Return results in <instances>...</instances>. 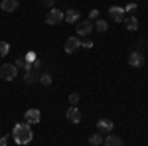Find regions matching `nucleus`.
Segmentation results:
<instances>
[{"mask_svg":"<svg viewBox=\"0 0 148 146\" xmlns=\"http://www.w3.org/2000/svg\"><path fill=\"white\" fill-rule=\"evenodd\" d=\"M109 14H111V20L113 22H125V8L123 6H111L109 8Z\"/></svg>","mask_w":148,"mask_h":146,"instance_id":"obj_6","label":"nucleus"},{"mask_svg":"<svg viewBox=\"0 0 148 146\" xmlns=\"http://www.w3.org/2000/svg\"><path fill=\"white\" fill-rule=\"evenodd\" d=\"M18 6H20L18 0H2L0 2V8L4 12H14V10H18Z\"/></svg>","mask_w":148,"mask_h":146,"instance_id":"obj_14","label":"nucleus"},{"mask_svg":"<svg viewBox=\"0 0 148 146\" xmlns=\"http://www.w3.org/2000/svg\"><path fill=\"white\" fill-rule=\"evenodd\" d=\"M103 140H105V138H103L101 132H97V134H91V136H89V144H91V146H99V144H103Z\"/></svg>","mask_w":148,"mask_h":146,"instance_id":"obj_17","label":"nucleus"},{"mask_svg":"<svg viewBox=\"0 0 148 146\" xmlns=\"http://www.w3.org/2000/svg\"><path fill=\"white\" fill-rule=\"evenodd\" d=\"M125 26H126L128 32H136V30H138V20L134 18V16H130V18H126V20H125Z\"/></svg>","mask_w":148,"mask_h":146,"instance_id":"obj_15","label":"nucleus"},{"mask_svg":"<svg viewBox=\"0 0 148 146\" xmlns=\"http://www.w3.org/2000/svg\"><path fill=\"white\" fill-rule=\"evenodd\" d=\"M113 121H109V119H101V121H97V130L101 132V134H111L113 132Z\"/></svg>","mask_w":148,"mask_h":146,"instance_id":"obj_7","label":"nucleus"},{"mask_svg":"<svg viewBox=\"0 0 148 146\" xmlns=\"http://www.w3.org/2000/svg\"><path fill=\"white\" fill-rule=\"evenodd\" d=\"M93 30H95V28H93L91 20H79V22H77V34L83 36V38H87Z\"/></svg>","mask_w":148,"mask_h":146,"instance_id":"obj_4","label":"nucleus"},{"mask_svg":"<svg viewBox=\"0 0 148 146\" xmlns=\"http://www.w3.org/2000/svg\"><path fill=\"white\" fill-rule=\"evenodd\" d=\"M40 119H42V112L38 111V109H28V111L24 112V123H28V124L40 123Z\"/></svg>","mask_w":148,"mask_h":146,"instance_id":"obj_5","label":"nucleus"},{"mask_svg":"<svg viewBox=\"0 0 148 146\" xmlns=\"http://www.w3.org/2000/svg\"><path fill=\"white\" fill-rule=\"evenodd\" d=\"M46 22L47 26H57V24L63 22V12L57 10V8H49L47 10V16H46Z\"/></svg>","mask_w":148,"mask_h":146,"instance_id":"obj_3","label":"nucleus"},{"mask_svg":"<svg viewBox=\"0 0 148 146\" xmlns=\"http://www.w3.org/2000/svg\"><path fill=\"white\" fill-rule=\"evenodd\" d=\"M6 142H8V138L6 136H0V146H6Z\"/></svg>","mask_w":148,"mask_h":146,"instance_id":"obj_26","label":"nucleus"},{"mask_svg":"<svg viewBox=\"0 0 148 146\" xmlns=\"http://www.w3.org/2000/svg\"><path fill=\"white\" fill-rule=\"evenodd\" d=\"M103 144H105V146H123V138L111 132V134H107V136H105Z\"/></svg>","mask_w":148,"mask_h":146,"instance_id":"obj_13","label":"nucleus"},{"mask_svg":"<svg viewBox=\"0 0 148 146\" xmlns=\"http://www.w3.org/2000/svg\"><path fill=\"white\" fill-rule=\"evenodd\" d=\"M63 20L67 24H77L79 22V10H75V8H69V10H65V14H63Z\"/></svg>","mask_w":148,"mask_h":146,"instance_id":"obj_11","label":"nucleus"},{"mask_svg":"<svg viewBox=\"0 0 148 146\" xmlns=\"http://www.w3.org/2000/svg\"><path fill=\"white\" fill-rule=\"evenodd\" d=\"M8 51H10V44L8 42H0V57L8 56Z\"/></svg>","mask_w":148,"mask_h":146,"instance_id":"obj_19","label":"nucleus"},{"mask_svg":"<svg viewBox=\"0 0 148 146\" xmlns=\"http://www.w3.org/2000/svg\"><path fill=\"white\" fill-rule=\"evenodd\" d=\"M57 0H44V4H46V6H49V8H53V4H56Z\"/></svg>","mask_w":148,"mask_h":146,"instance_id":"obj_25","label":"nucleus"},{"mask_svg":"<svg viewBox=\"0 0 148 146\" xmlns=\"http://www.w3.org/2000/svg\"><path fill=\"white\" fill-rule=\"evenodd\" d=\"M65 117H67L69 123H73V124L81 123V111H79V107H69L67 112H65Z\"/></svg>","mask_w":148,"mask_h":146,"instance_id":"obj_10","label":"nucleus"},{"mask_svg":"<svg viewBox=\"0 0 148 146\" xmlns=\"http://www.w3.org/2000/svg\"><path fill=\"white\" fill-rule=\"evenodd\" d=\"M97 18H99V10L95 8V10H91V12H89V20L93 22V20H97Z\"/></svg>","mask_w":148,"mask_h":146,"instance_id":"obj_23","label":"nucleus"},{"mask_svg":"<svg viewBox=\"0 0 148 146\" xmlns=\"http://www.w3.org/2000/svg\"><path fill=\"white\" fill-rule=\"evenodd\" d=\"M40 83H42L44 87H49V85H51V75H49L47 71H42V73H40Z\"/></svg>","mask_w":148,"mask_h":146,"instance_id":"obj_18","label":"nucleus"},{"mask_svg":"<svg viewBox=\"0 0 148 146\" xmlns=\"http://www.w3.org/2000/svg\"><path fill=\"white\" fill-rule=\"evenodd\" d=\"M93 28H95V30H97V32H107V30H109V24H107V20H97V22L93 24Z\"/></svg>","mask_w":148,"mask_h":146,"instance_id":"obj_16","label":"nucleus"},{"mask_svg":"<svg viewBox=\"0 0 148 146\" xmlns=\"http://www.w3.org/2000/svg\"><path fill=\"white\" fill-rule=\"evenodd\" d=\"M128 65H130V67H142V65H144V57H142V53L134 49V51L128 56Z\"/></svg>","mask_w":148,"mask_h":146,"instance_id":"obj_8","label":"nucleus"},{"mask_svg":"<svg viewBox=\"0 0 148 146\" xmlns=\"http://www.w3.org/2000/svg\"><path fill=\"white\" fill-rule=\"evenodd\" d=\"M36 81H40V71L38 69H32V71H26L24 73V83L26 85H34Z\"/></svg>","mask_w":148,"mask_h":146,"instance_id":"obj_12","label":"nucleus"},{"mask_svg":"<svg viewBox=\"0 0 148 146\" xmlns=\"http://www.w3.org/2000/svg\"><path fill=\"white\" fill-rule=\"evenodd\" d=\"M16 75H18V67L14 63H4L0 67V77L4 81H12V79H16Z\"/></svg>","mask_w":148,"mask_h":146,"instance_id":"obj_2","label":"nucleus"},{"mask_svg":"<svg viewBox=\"0 0 148 146\" xmlns=\"http://www.w3.org/2000/svg\"><path fill=\"white\" fill-rule=\"evenodd\" d=\"M79 93H71L69 95V103H71V107H77V103H79Z\"/></svg>","mask_w":148,"mask_h":146,"instance_id":"obj_20","label":"nucleus"},{"mask_svg":"<svg viewBox=\"0 0 148 146\" xmlns=\"http://www.w3.org/2000/svg\"><path fill=\"white\" fill-rule=\"evenodd\" d=\"M81 45H83V47H87V49H91V47H93V42H91V40H87V38H85V40L81 42Z\"/></svg>","mask_w":148,"mask_h":146,"instance_id":"obj_24","label":"nucleus"},{"mask_svg":"<svg viewBox=\"0 0 148 146\" xmlns=\"http://www.w3.org/2000/svg\"><path fill=\"white\" fill-rule=\"evenodd\" d=\"M24 59H26L28 63H34L36 59H38V56H36L34 51H28V53H24Z\"/></svg>","mask_w":148,"mask_h":146,"instance_id":"obj_21","label":"nucleus"},{"mask_svg":"<svg viewBox=\"0 0 148 146\" xmlns=\"http://www.w3.org/2000/svg\"><path fill=\"white\" fill-rule=\"evenodd\" d=\"M12 138L16 140V144H28V142H32V138H34L32 126L28 123L14 124V128H12Z\"/></svg>","mask_w":148,"mask_h":146,"instance_id":"obj_1","label":"nucleus"},{"mask_svg":"<svg viewBox=\"0 0 148 146\" xmlns=\"http://www.w3.org/2000/svg\"><path fill=\"white\" fill-rule=\"evenodd\" d=\"M136 8H138V6L132 2V4H128V6L125 8V12H128V14H134V12H136Z\"/></svg>","mask_w":148,"mask_h":146,"instance_id":"obj_22","label":"nucleus"},{"mask_svg":"<svg viewBox=\"0 0 148 146\" xmlns=\"http://www.w3.org/2000/svg\"><path fill=\"white\" fill-rule=\"evenodd\" d=\"M77 47H81V42H79V38H77V36H71V38L65 40V47H63V49H65V53H73Z\"/></svg>","mask_w":148,"mask_h":146,"instance_id":"obj_9","label":"nucleus"}]
</instances>
